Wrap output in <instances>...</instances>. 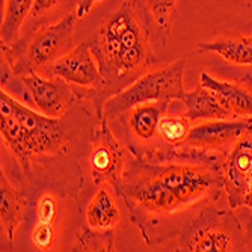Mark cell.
Segmentation results:
<instances>
[{
  "label": "cell",
  "mask_w": 252,
  "mask_h": 252,
  "mask_svg": "<svg viewBox=\"0 0 252 252\" xmlns=\"http://www.w3.org/2000/svg\"><path fill=\"white\" fill-rule=\"evenodd\" d=\"M89 177L95 186H115L126 169V150L113 134L109 118L101 117L93 130L91 148L88 154Z\"/></svg>",
  "instance_id": "9c48e42d"
},
{
  "label": "cell",
  "mask_w": 252,
  "mask_h": 252,
  "mask_svg": "<svg viewBox=\"0 0 252 252\" xmlns=\"http://www.w3.org/2000/svg\"><path fill=\"white\" fill-rule=\"evenodd\" d=\"M76 2H77L76 14H77L79 18H83V17H86L91 12V9L94 8L95 3H101L103 0H76Z\"/></svg>",
  "instance_id": "d4e9b609"
},
{
  "label": "cell",
  "mask_w": 252,
  "mask_h": 252,
  "mask_svg": "<svg viewBox=\"0 0 252 252\" xmlns=\"http://www.w3.org/2000/svg\"><path fill=\"white\" fill-rule=\"evenodd\" d=\"M25 86L29 100L38 112L52 118H62L77 100L76 89L59 77H47L28 71L17 77Z\"/></svg>",
  "instance_id": "8fae6325"
},
{
  "label": "cell",
  "mask_w": 252,
  "mask_h": 252,
  "mask_svg": "<svg viewBox=\"0 0 252 252\" xmlns=\"http://www.w3.org/2000/svg\"><path fill=\"white\" fill-rule=\"evenodd\" d=\"M71 251L77 252H110L115 251V230H97V228L83 223L76 234Z\"/></svg>",
  "instance_id": "7402d4cb"
},
{
  "label": "cell",
  "mask_w": 252,
  "mask_h": 252,
  "mask_svg": "<svg viewBox=\"0 0 252 252\" xmlns=\"http://www.w3.org/2000/svg\"><path fill=\"white\" fill-rule=\"evenodd\" d=\"M47 77H59L70 83L79 100H88L94 104L97 120L103 117V77L88 41L79 42L70 53L58 59L50 66Z\"/></svg>",
  "instance_id": "ba28073f"
},
{
  "label": "cell",
  "mask_w": 252,
  "mask_h": 252,
  "mask_svg": "<svg viewBox=\"0 0 252 252\" xmlns=\"http://www.w3.org/2000/svg\"><path fill=\"white\" fill-rule=\"evenodd\" d=\"M0 131L25 175H31L35 160L56 158L70 148L61 118H52L21 104L6 91L0 93Z\"/></svg>",
  "instance_id": "3957f363"
},
{
  "label": "cell",
  "mask_w": 252,
  "mask_h": 252,
  "mask_svg": "<svg viewBox=\"0 0 252 252\" xmlns=\"http://www.w3.org/2000/svg\"><path fill=\"white\" fill-rule=\"evenodd\" d=\"M199 83L209 88L220 104L231 113L234 120L252 118V77L245 76L230 80H220L202 71Z\"/></svg>",
  "instance_id": "4fadbf2b"
},
{
  "label": "cell",
  "mask_w": 252,
  "mask_h": 252,
  "mask_svg": "<svg viewBox=\"0 0 252 252\" xmlns=\"http://www.w3.org/2000/svg\"><path fill=\"white\" fill-rule=\"evenodd\" d=\"M185 106V115L192 121L201 120H230L233 118L218 97L204 85H198L192 93H186L185 98L181 100Z\"/></svg>",
  "instance_id": "ac0fdd59"
},
{
  "label": "cell",
  "mask_w": 252,
  "mask_h": 252,
  "mask_svg": "<svg viewBox=\"0 0 252 252\" xmlns=\"http://www.w3.org/2000/svg\"><path fill=\"white\" fill-rule=\"evenodd\" d=\"M28 209L29 198L11 185L2 169L0 172V222H2V234L9 243L14 242L17 230L25 222Z\"/></svg>",
  "instance_id": "2e32d148"
},
{
  "label": "cell",
  "mask_w": 252,
  "mask_h": 252,
  "mask_svg": "<svg viewBox=\"0 0 252 252\" xmlns=\"http://www.w3.org/2000/svg\"><path fill=\"white\" fill-rule=\"evenodd\" d=\"M120 218L121 215L115 199L112 198L104 185H101L95 196L89 201L86 207V223L93 228H97V230H115Z\"/></svg>",
  "instance_id": "d6986e66"
},
{
  "label": "cell",
  "mask_w": 252,
  "mask_h": 252,
  "mask_svg": "<svg viewBox=\"0 0 252 252\" xmlns=\"http://www.w3.org/2000/svg\"><path fill=\"white\" fill-rule=\"evenodd\" d=\"M56 239V223H44V222H36L31 240L33 246L39 251H49L53 248Z\"/></svg>",
  "instance_id": "603a6c76"
},
{
  "label": "cell",
  "mask_w": 252,
  "mask_h": 252,
  "mask_svg": "<svg viewBox=\"0 0 252 252\" xmlns=\"http://www.w3.org/2000/svg\"><path fill=\"white\" fill-rule=\"evenodd\" d=\"M59 216V201L55 195L45 193L39 198L36 207V222L44 223H56Z\"/></svg>",
  "instance_id": "cb8c5ba5"
},
{
  "label": "cell",
  "mask_w": 252,
  "mask_h": 252,
  "mask_svg": "<svg viewBox=\"0 0 252 252\" xmlns=\"http://www.w3.org/2000/svg\"><path fill=\"white\" fill-rule=\"evenodd\" d=\"M88 42L103 77V103L151 71L157 63L151 33L133 2H124L109 14Z\"/></svg>",
  "instance_id": "7a4b0ae2"
},
{
  "label": "cell",
  "mask_w": 252,
  "mask_h": 252,
  "mask_svg": "<svg viewBox=\"0 0 252 252\" xmlns=\"http://www.w3.org/2000/svg\"><path fill=\"white\" fill-rule=\"evenodd\" d=\"M77 2L76 0H33L29 17L20 32V39H26L38 29L55 25V23L63 20L65 17L76 14Z\"/></svg>",
  "instance_id": "e0dca14e"
},
{
  "label": "cell",
  "mask_w": 252,
  "mask_h": 252,
  "mask_svg": "<svg viewBox=\"0 0 252 252\" xmlns=\"http://www.w3.org/2000/svg\"><path fill=\"white\" fill-rule=\"evenodd\" d=\"M199 53H218L222 59L236 65H252V36L237 39H216L212 42H199Z\"/></svg>",
  "instance_id": "ffe728a7"
},
{
  "label": "cell",
  "mask_w": 252,
  "mask_h": 252,
  "mask_svg": "<svg viewBox=\"0 0 252 252\" xmlns=\"http://www.w3.org/2000/svg\"><path fill=\"white\" fill-rule=\"evenodd\" d=\"M192 128V121L185 115V106L181 100H172L168 112L162 117L157 128V151L150 158L169 157L174 147L186 139Z\"/></svg>",
  "instance_id": "5bb4252c"
},
{
  "label": "cell",
  "mask_w": 252,
  "mask_h": 252,
  "mask_svg": "<svg viewBox=\"0 0 252 252\" xmlns=\"http://www.w3.org/2000/svg\"><path fill=\"white\" fill-rule=\"evenodd\" d=\"M171 101H150L131 107L123 118L124 137L133 157L150 158L157 151V128ZM118 118V120H120Z\"/></svg>",
  "instance_id": "30bf717a"
},
{
  "label": "cell",
  "mask_w": 252,
  "mask_h": 252,
  "mask_svg": "<svg viewBox=\"0 0 252 252\" xmlns=\"http://www.w3.org/2000/svg\"><path fill=\"white\" fill-rule=\"evenodd\" d=\"M220 171L228 207L231 210L243 207L248 180L252 171V134L249 131L245 133L226 154Z\"/></svg>",
  "instance_id": "7c38bea8"
},
{
  "label": "cell",
  "mask_w": 252,
  "mask_h": 252,
  "mask_svg": "<svg viewBox=\"0 0 252 252\" xmlns=\"http://www.w3.org/2000/svg\"><path fill=\"white\" fill-rule=\"evenodd\" d=\"M252 118L205 120L192 126L189 134L180 145L174 147L169 157H186L222 165L226 154L240 137L249 131Z\"/></svg>",
  "instance_id": "52a82bcc"
},
{
  "label": "cell",
  "mask_w": 252,
  "mask_h": 252,
  "mask_svg": "<svg viewBox=\"0 0 252 252\" xmlns=\"http://www.w3.org/2000/svg\"><path fill=\"white\" fill-rule=\"evenodd\" d=\"M77 18V14H71L12 45L2 42V86L12 77H20L28 71L47 76L50 66L76 47L74 29Z\"/></svg>",
  "instance_id": "277c9868"
},
{
  "label": "cell",
  "mask_w": 252,
  "mask_h": 252,
  "mask_svg": "<svg viewBox=\"0 0 252 252\" xmlns=\"http://www.w3.org/2000/svg\"><path fill=\"white\" fill-rule=\"evenodd\" d=\"M113 189L148 246L178 237L225 195L219 163L186 157H133Z\"/></svg>",
  "instance_id": "6da1fadb"
},
{
  "label": "cell",
  "mask_w": 252,
  "mask_h": 252,
  "mask_svg": "<svg viewBox=\"0 0 252 252\" xmlns=\"http://www.w3.org/2000/svg\"><path fill=\"white\" fill-rule=\"evenodd\" d=\"M249 133L252 134V124H251V127H249Z\"/></svg>",
  "instance_id": "4316f807"
},
{
  "label": "cell",
  "mask_w": 252,
  "mask_h": 252,
  "mask_svg": "<svg viewBox=\"0 0 252 252\" xmlns=\"http://www.w3.org/2000/svg\"><path fill=\"white\" fill-rule=\"evenodd\" d=\"M33 0H2V29L0 41L5 44H15L20 38L21 28L31 14Z\"/></svg>",
  "instance_id": "44dd1931"
},
{
  "label": "cell",
  "mask_w": 252,
  "mask_h": 252,
  "mask_svg": "<svg viewBox=\"0 0 252 252\" xmlns=\"http://www.w3.org/2000/svg\"><path fill=\"white\" fill-rule=\"evenodd\" d=\"M245 207H249L251 210H252V195L246 199V202H245Z\"/></svg>",
  "instance_id": "484cf974"
},
{
  "label": "cell",
  "mask_w": 252,
  "mask_h": 252,
  "mask_svg": "<svg viewBox=\"0 0 252 252\" xmlns=\"http://www.w3.org/2000/svg\"><path fill=\"white\" fill-rule=\"evenodd\" d=\"M136 11L142 17L151 38L166 45L177 18V0H133Z\"/></svg>",
  "instance_id": "9a60e30c"
},
{
  "label": "cell",
  "mask_w": 252,
  "mask_h": 252,
  "mask_svg": "<svg viewBox=\"0 0 252 252\" xmlns=\"http://www.w3.org/2000/svg\"><path fill=\"white\" fill-rule=\"evenodd\" d=\"M186 61L178 59L158 70L148 71L117 95L110 97L103 107V115L118 120L131 107L150 101L183 100L188 91L185 89Z\"/></svg>",
  "instance_id": "5b68a950"
},
{
  "label": "cell",
  "mask_w": 252,
  "mask_h": 252,
  "mask_svg": "<svg viewBox=\"0 0 252 252\" xmlns=\"http://www.w3.org/2000/svg\"><path fill=\"white\" fill-rule=\"evenodd\" d=\"M248 239L237 216L230 210L207 205L178 236V251L228 252L248 251Z\"/></svg>",
  "instance_id": "8992f818"
}]
</instances>
